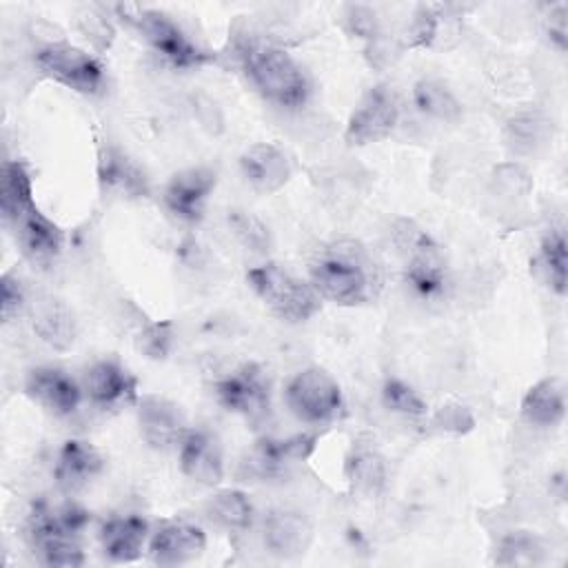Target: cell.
Returning <instances> with one entry per match:
<instances>
[{"mask_svg": "<svg viewBox=\"0 0 568 568\" xmlns=\"http://www.w3.org/2000/svg\"><path fill=\"white\" fill-rule=\"evenodd\" d=\"M308 282L322 300L359 306L377 297L379 268L368 251L353 240H337L317 251L308 264Z\"/></svg>", "mask_w": 568, "mask_h": 568, "instance_id": "cell-1", "label": "cell"}, {"mask_svg": "<svg viewBox=\"0 0 568 568\" xmlns=\"http://www.w3.org/2000/svg\"><path fill=\"white\" fill-rule=\"evenodd\" d=\"M237 58L251 84L268 102L284 109H297L308 100V78L282 47L248 38L237 42Z\"/></svg>", "mask_w": 568, "mask_h": 568, "instance_id": "cell-2", "label": "cell"}, {"mask_svg": "<svg viewBox=\"0 0 568 568\" xmlns=\"http://www.w3.org/2000/svg\"><path fill=\"white\" fill-rule=\"evenodd\" d=\"M246 282L273 315L291 324L311 320L322 306V297L311 282L273 262L248 268Z\"/></svg>", "mask_w": 568, "mask_h": 568, "instance_id": "cell-3", "label": "cell"}, {"mask_svg": "<svg viewBox=\"0 0 568 568\" xmlns=\"http://www.w3.org/2000/svg\"><path fill=\"white\" fill-rule=\"evenodd\" d=\"M395 244L404 257V280L422 297H437L448 284V268L439 244L415 222L399 220Z\"/></svg>", "mask_w": 568, "mask_h": 568, "instance_id": "cell-4", "label": "cell"}, {"mask_svg": "<svg viewBox=\"0 0 568 568\" xmlns=\"http://www.w3.org/2000/svg\"><path fill=\"white\" fill-rule=\"evenodd\" d=\"M284 399L288 410L300 422L311 426L331 424L344 413L339 384L328 371L320 366H306L297 371L284 388Z\"/></svg>", "mask_w": 568, "mask_h": 568, "instance_id": "cell-5", "label": "cell"}, {"mask_svg": "<svg viewBox=\"0 0 568 568\" xmlns=\"http://www.w3.org/2000/svg\"><path fill=\"white\" fill-rule=\"evenodd\" d=\"M126 20L142 33V38L175 69H193L213 60V55L200 49L180 24L155 9H135L133 13L124 11Z\"/></svg>", "mask_w": 568, "mask_h": 568, "instance_id": "cell-6", "label": "cell"}, {"mask_svg": "<svg viewBox=\"0 0 568 568\" xmlns=\"http://www.w3.org/2000/svg\"><path fill=\"white\" fill-rule=\"evenodd\" d=\"M38 69L78 93L93 95L104 87V69L95 55L71 42H47L36 51Z\"/></svg>", "mask_w": 568, "mask_h": 568, "instance_id": "cell-7", "label": "cell"}, {"mask_svg": "<svg viewBox=\"0 0 568 568\" xmlns=\"http://www.w3.org/2000/svg\"><path fill=\"white\" fill-rule=\"evenodd\" d=\"M217 402L251 422H260L271 410V384L262 366L246 362L215 382Z\"/></svg>", "mask_w": 568, "mask_h": 568, "instance_id": "cell-8", "label": "cell"}, {"mask_svg": "<svg viewBox=\"0 0 568 568\" xmlns=\"http://www.w3.org/2000/svg\"><path fill=\"white\" fill-rule=\"evenodd\" d=\"M399 120V100L393 87L375 84L355 104L346 122V142L364 146L390 135Z\"/></svg>", "mask_w": 568, "mask_h": 568, "instance_id": "cell-9", "label": "cell"}, {"mask_svg": "<svg viewBox=\"0 0 568 568\" xmlns=\"http://www.w3.org/2000/svg\"><path fill=\"white\" fill-rule=\"evenodd\" d=\"M217 175L213 169L206 166H191L175 173L166 189H164V204L166 209L184 220V222H200L206 209V202L215 189Z\"/></svg>", "mask_w": 568, "mask_h": 568, "instance_id": "cell-10", "label": "cell"}, {"mask_svg": "<svg viewBox=\"0 0 568 568\" xmlns=\"http://www.w3.org/2000/svg\"><path fill=\"white\" fill-rule=\"evenodd\" d=\"M138 424L142 439L158 450L178 448L189 430L180 406L160 395H144L138 402Z\"/></svg>", "mask_w": 568, "mask_h": 568, "instance_id": "cell-11", "label": "cell"}, {"mask_svg": "<svg viewBox=\"0 0 568 568\" xmlns=\"http://www.w3.org/2000/svg\"><path fill=\"white\" fill-rule=\"evenodd\" d=\"M24 390L36 404L58 417L71 415L82 402V388L78 382L55 366L31 368L24 379Z\"/></svg>", "mask_w": 568, "mask_h": 568, "instance_id": "cell-12", "label": "cell"}, {"mask_svg": "<svg viewBox=\"0 0 568 568\" xmlns=\"http://www.w3.org/2000/svg\"><path fill=\"white\" fill-rule=\"evenodd\" d=\"M315 446V435H293L284 439L264 437L255 442L244 462L251 475L257 477H280L288 473L295 464L304 462Z\"/></svg>", "mask_w": 568, "mask_h": 568, "instance_id": "cell-13", "label": "cell"}, {"mask_svg": "<svg viewBox=\"0 0 568 568\" xmlns=\"http://www.w3.org/2000/svg\"><path fill=\"white\" fill-rule=\"evenodd\" d=\"M180 470L204 486H215L224 477V462L217 439L202 428H189L178 444Z\"/></svg>", "mask_w": 568, "mask_h": 568, "instance_id": "cell-14", "label": "cell"}, {"mask_svg": "<svg viewBox=\"0 0 568 568\" xmlns=\"http://www.w3.org/2000/svg\"><path fill=\"white\" fill-rule=\"evenodd\" d=\"M206 548V535L189 521H169L160 526L149 541V555L160 566H178L197 559Z\"/></svg>", "mask_w": 568, "mask_h": 568, "instance_id": "cell-15", "label": "cell"}, {"mask_svg": "<svg viewBox=\"0 0 568 568\" xmlns=\"http://www.w3.org/2000/svg\"><path fill=\"white\" fill-rule=\"evenodd\" d=\"M84 390L93 406L98 408H118L135 402L138 382L113 359L95 362L84 375Z\"/></svg>", "mask_w": 568, "mask_h": 568, "instance_id": "cell-16", "label": "cell"}, {"mask_svg": "<svg viewBox=\"0 0 568 568\" xmlns=\"http://www.w3.org/2000/svg\"><path fill=\"white\" fill-rule=\"evenodd\" d=\"M240 169L244 180L257 193H266V195L280 191L291 180V162L286 153L271 142L251 144L240 155Z\"/></svg>", "mask_w": 568, "mask_h": 568, "instance_id": "cell-17", "label": "cell"}, {"mask_svg": "<svg viewBox=\"0 0 568 568\" xmlns=\"http://www.w3.org/2000/svg\"><path fill=\"white\" fill-rule=\"evenodd\" d=\"M7 226H11L22 253L36 264H49L64 244L60 226L40 213L38 206H31Z\"/></svg>", "mask_w": 568, "mask_h": 568, "instance_id": "cell-18", "label": "cell"}, {"mask_svg": "<svg viewBox=\"0 0 568 568\" xmlns=\"http://www.w3.org/2000/svg\"><path fill=\"white\" fill-rule=\"evenodd\" d=\"M264 546L280 557H300L313 544V524L297 510L277 508L264 517Z\"/></svg>", "mask_w": 568, "mask_h": 568, "instance_id": "cell-19", "label": "cell"}, {"mask_svg": "<svg viewBox=\"0 0 568 568\" xmlns=\"http://www.w3.org/2000/svg\"><path fill=\"white\" fill-rule=\"evenodd\" d=\"M104 468V457L95 446L84 439H67L58 450V459L53 466L55 484L67 490L75 493L93 481Z\"/></svg>", "mask_w": 568, "mask_h": 568, "instance_id": "cell-20", "label": "cell"}, {"mask_svg": "<svg viewBox=\"0 0 568 568\" xmlns=\"http://www.w3.org/2000/svg\"><path fill=\"white\" fill-rule=\"evenodd\" d=\"M29 317L33 333L55 351H67L75 339V320L71 308L53 297L40 295L38 300L29 302Z\"/></svg>", "mask_w": 568, "mask_h": 568, "instance_id": "cell-21", "label": "cell"}, {"mask_svg": "<svg viewBox=\"0 0 568 568\" xmlns=\"http://www.w3.org/2000/svg\"><path fill=\"white\" fill-rule=\"evenodd\" d=\"M149 537V524L138 515L111 517L100 530V544L104 557L115 564L135 561L142 555L144 541Z\"/></svg>", "mask_w": 568, "mask_h": 568, "instance_id": "cell-22", "label": "cell"}, {"mask_svg": "<svg viewBox=\"0 0 568 568\" xmlns=\"http://www.w3.org/2000/svg\"><path fill=\"white\" fill-rule=\"evenodd\" d=\"M98 178L102 189L118 197H144L149 191L142 169L113 146L102 149L98 160Z\"/></svg>", "mask_w": 568, "mask_h": 568, "instance_id": "cell-23", "label": "cell"}, {"mask_svg": "<svg viewBox=\"0 0 568 568\" xmlns=\"http://www.w3.org/2000/svg\"><path fill=\"white\" fill-rule=\"evenodd\" d=\"M566 415V390L557 377H544L532 384L521 399V417L539 428L561 424Z\"/></svg>", "mask_w": 568, "mask_h": 568, "instance_id": "cell-24", "label": "cell"}, {"mask_svg": "<svg viewBox=\"0 0 568 568\" xmlns=\"http://www.w3.org/2000/svg\"><path fill=\"white\" fill-rule=\"evenodd\" d=\"M31 206H36V202L27 166L20 160H7L0 173V213L4 224H11Z\"/></svg>", "mask_w": 568, "mask_h": 568, "instance_id": "cell-25", "label": "cell"}, {"mask_svg": "<svg viewBox=\"0 0 568 568\" xmlns=\"http://www.w3.org/2000/svg\"><path fill=\"white\" fill-rule=\"evenodd\" d=\"M206 513L215 524H220L229 530H246L255 517V508H253L248 495L242 490H235V488L217 490L206 501Z\"/></svg>", "mask_w": 568, "mask_h": 568, "instance_id": "cell-26", "label": "cell"}, {"mask_svg": "<svg viewBox=\"0 0 568 568\" xmlns=\"http://www.w3.org/2000/svg\"><path fill=\"white\" fill-rule=\"evenodd\" d=\"M346 477L355 490L377 495L386 484V464L377 450L357 446L346 459Z\"/></svg>", "mask_w": 568, "mask_h": 568, "instance_id": "cell-27", "label": "cell"}, {"mask_svg": "<svg viewBox=\"0 0 568 568\" xmlns=\"http://www.w3.org/2000/svg\"><path fill=\"white\" fill-rule=\"evenodd\" d=\"M413 102L422 113H426L430 118H437V120H444V122H453L462 115L459 100L439 80H430V78L419 80L413 87Z\"/></svg>", "mask_w": 568, "mask_h": 568, "instance_id": "cell-28", "label": "cell"}, {"mask_svg": "<svg viewBox=\"0 0 568 568\" xmlns=\"http://www.w3.org/2000/svg\"><path fill=\"white\" fill-rule=\"evenodd\" d=\"M539 268L544 271V277L548 286L557 293H566V273H568V251H566V237L559 229H552L541 240L539 248Z\"/></svg>", "mask_w": 568, "mask_h": 568, "instance_id": "cell-29", "label": "cell"}, {"mask_svg": "<svg viewBox=\"0 0 568 568\" xmlns=\"http://www.w3.org/2000/svg\"><path fill=\"white\" fill-rule=\"evenodd\" d=\"M40 561L47 566L78 568L84 564V552L71 535H47L33 541Z\"/></svg>", "mask_w": 568, "mask_h": 568, "instance_id": "cell-30", "label": "cell"}, {"mask_svg": "<svg viewBox=\"0 0 568 568\" xmlns=\"http://www.w3.org/2000/svg\"><path fill=\"white\" fill-rule=\"evenodd\" d=\"M382 404L390 413H397L402 417L419 419V417L428 415V406L422 399V395L413 386H408L406 382L395 379V377L384 382V386H382Z\"/></svg>", "mask_w": 568, "mask_h": 568, "instance_id": "cell-31", "label": "cell"}, {"mask_svg": "<svg viewBox=\"0 0 568 568\" xmlns=\"http://www.w3.org/2000/svg\"><path fill=\"white\" fill-rule=\"evenodd\" d=\"M173 344V326L171 322H153L140 331L135 346L151 359H162L169 355Z\"/></svg>", "mask_w": 568, "mask_h": 568, "instance_id": "cell-32", "label": "cell"}, {"mask_svg": "<svg viewBox=\"0 0 568 568\" xmlns=\"http://www.w3.org/2000/svg\"><path fill=\"white\" fill-rule=\"evenodd\" d=\"M27 306H29V297H27L20 280L11 273H4L2 284H0V315H2V322L16 320Z\"/></svg>", "mask_w": 568, "mask_h": 568, "instance_id": "cell-33", "label": "cell"}, {"mask_svg": "<svg viewBox=\"0 0 568 568\" xmlns=\"http://www.w3.org/2000/svg\"><path fill=\"white\" fill-rule=\"evenodd\" d=\"M501 552H504V557L497 559L499 564H532V561H537L535 555L539 552V546L532 537L517 532V535H510L504 539Z\"/></svg>", "mask_w": 568, "mask_h": 568, "instance_id": "cell-34", "label": "cell"}, {"mask_svg": "<svg viewBox=\"0 0 568 568\" xmlns=\"http://www.w3.org/2000/svg\"><path fill=\"white\" fill-rule=\"evenodd\" d=\"M346 22H348V29L359 38L377 36V18L368 7H348Z\"/></svg>", "mask_w": 568, "mask_h": 568, "instance_id": "cell-35", "label": "cell"}, {"mask_svg": "<svg viewBox=\"0 0 568 568\" xmlns=\"http://www.w3.org/2000/svg\"><path fill=\"white\" fill-rule=\"evenodd\" d=\"M439 424L446 428V430H455V433H462V430H468L473 426V417L466 413V408H442V413L437 415Z\"/></svg>", "mask_w": 568, "mask_h": 568, "instance_id": "cell-36", "label": "cell"}, {"mask_svg": "<svg viewBox=\"0 0 568 568\" xmlns=\"http://www.w3.org/2000/svg\"><path fill=\"white\" fill-rule=\"evenodd\" d=\"M237 231L244 235V240L251 246H260L262 248L266 244V229L257 220H253L251 215L248 217L246 215L237 217Z\"/></svg>", "mask_w": 568, "mask_h": 568, "instance_id": "cell-37", "label": "cell"}, {"mask_svg": "<svg viewBox=\"0 0 568 568\" xmlns=\"http://www.w3.org/2000/svg\"><path fill=\"white\" fill-rule=\"evenodd\" d=\"M548 18V36L559 44V49H566V7L559 4L555 11H550Z\"/></svg>", "mask_w": 568, "mask_h": 568, "instance_id": "cell-38", "label": "cell"}]
</instances>
